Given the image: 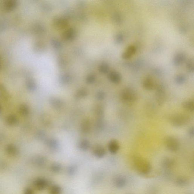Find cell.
Returning <instances> with one entry per match:
<instances>
[{"mask_svg": "<svg viewBox=\"0 0 194 194\" xmlns=\"http://www.w3.org/2000/svg\"><path fill=\"white\" fill-rule=\"evenodd\" d=\"M95 80V78L93 75L88 76L86 79V82L88 84H92Z\"/></svg>", "mask_w": 194, "mask_h": 194, "instance_id": "32", "label": "cell"}, {"mask_svg": "<svg viewBox=\"0 0 194 194\" xmlns=\"http://www.w3.org/2000/svg\"><path fill=\"white\" fill-rule=\"evenodd\" d=\"M143 85L145 89L148 91L152 90L156 88L157 86L153 78L151 76H148L145 78Z\"/></svg>", "mask_w": 194, "mask_h": 194, "instance_id": "6", "label": "cell"}, {"mask_svg": "<svg viewBox=\"0 0 194 194\" xmlns=\"http://www.w3.org/2000/svg\"><path fill=\"white\" fill-rule=\"evenodd\" d=\"M1 60H0V69H1Z\"/></svg>", "mask_w": 194, "mask_h": 194, "instance_id": "38", "label": "cell"}, {"mask_svg": "<svg viewBox=\"0 0 194 194\" xmlns=\"http://www.w3.org/2000/svg\"><path fill=\"white\" fill-rule=\"evenodd\" d=\"M106 94L102 91H99L96 95V98L99 100H102L105 98Z\"/></svg>", "mask_w": 194, "mask_h": 194, "instance_id": "30", "label": "cell"}, {"mask_svg": "<svg viewBox=\"0 0 194 194\" xmlns=\"http://www.w3.org/2000/svg\"><path fill=\"white\" fill-rule=\"evenodd\" d=\"M78 147L82 151H87L90 147V143L88 140L83 139L80 141L78 143Z\"/></svg>", "mask_w": 194, "mask_h": 194, "instance_id": "17", "label": "cell"}, {"mask_svg": "<svg viewBox=\"0 0 194 194\" xmlns=\"http://www.w3.org/2000/svg\"><path fill=\"white\" fill-rule=\"evenodd\" d=\"M183 108L188 111L192 112L194 110V102L193 100H189L185 101L182 104Z\"/></svg>", "mask_w": 194, "mask_h": 194, "instance_id": "18", "label": "cell"}, {"mask_svg": "<svg viewBox=\"0 0 194 194\" xmlns=\"http://www.w3.org/2000/svg\"><path fill=\"white\" fill-rule=\"evenodd\" d=\"M92 152L96 157L101 158L104 157L106 154L104 148L100 145H95L92 148Z\"/></svg>", "mask_w": 194, "mask_h": 194, "instance_id": "8", "label": "cell"}, {"mask_svg": "<svg viewBox=\"0 0 194 194\" xmlns=\"http://www.w3.org/2000/svg\"><path fill=\"white\" fill-rule=\"evenodd\" d=\"M186 60V56L184 53L178 52L173 57V63L176 66H180Z\"/></svg>", "mask_w": 194, "mask_h": 194, "instance_id": "9", "label": "cell"}, {"mask_svg": "<svg viewBox=\"0 0 194 194\" xmlns=\"http://www.w3.org/2000/svg\"><path fill=\"white\" fill-rule=\"evenodd\" d=\"M18 2L17 0H7L4 4V8L8 11H11L18 7Z\"/></svg>", "mask_w": 194, "mask_h": 194, "instance_id": "10", "label": "cell"}, {"mask_svg": "<svg viewBox=\"0 0 194 194\" xmlns=\"http://www.w3.org/2000/svg\"><path fill=\"white\" fill-rule=\"evenodd\" d=\"M88 95V92L87 90L83 88L78 91L76 96L78 98H83L87 97Z\"/></svg>", "mask_w": 194, "mask_h": 194, "instance_id": "24", "label": "cell"}, {"mask_svg": "<svg viewBox=\"0 0 194 194\" xmlns=\"http://www.w3.org/2000/svg\"><path fill=\"white\" fill-rule=\"evenodd\" d=\"M137 51L135 46L134 45H130L127 47L125 51L123 53L122 57L124 59H128L135 54Z\"/></svg>", "mask_w": 194, "mask_h": 194, "instance_id": "11", "label": "cell"}, {"mask_svg": "<svg viewBox=\"0 0 194 194\" xmlns=\"http://www.w3.org/2000/svg\"><path fill=\"white\" fill-rule=\"evenodd\" d=\"M109 69V68L108 65L107 64H102L100 66V71L102 73H106L108 72Z\"/></svg>", "mask_w": 194, "mask_h": 194, "instance_id": "29", "label": "cell"}, {"mask_svg": "<svg viewBox=\"0 0 194 194\" xmlns=\"http://www.w3.org/2000/svg\"><path fill=\"white\" fill-rule=\"evenodd\" d=\"M120 148L119 142L116 140H111L108 145L109 151L111 153L115 154L118 152Z\"/></svg>", "mask_w": 194, "mask_h": 194, "instance_id": "12", "label": "cell"}, {"mask_svg": "<svg viewBox=\"0 0 194 194\" xmlns=\"http://www.w3.org/2000/svg\"><path fill=\"white\" fill-rule=\"evenodd\" d=\"M115 183L116 187L121 188L125 186L126 181L125 178L123 177H119L116 178Z\"/></svg>", "mask_w": 194, "mask_h": 194, "instance_id": "19", "label": "cell"}, {"mask_svg": "<svg viewBox=\"0 0 194 194\" xmlns=\"http://www.w3.org/2000/svg\"><path fill=\"white\" fill-rule=\"evenodd\" d=\"M70 79L68 77V76H64L61 78V81L63 84H66L69 82Z\"/></svg>", "mask_w": 194, "mask_h": 194, "instance_id": "34", "label": "cell"}, {"mask_svg": "<svg viewBox=\"0 0 194 194\" xmlns=\"http://www.w3.org/2000/svg\"><path fill=\"white\" fill-rule=\"evenodd\" d=\"M25 194H33V191L30 189H27L25 191Z\"/></svg>", "mask_w": 194, "mask_h": 194, "instance_id": "37", "label": "cell"}, {"mask_svg": "<svg viewBox=\"0 0 194 194\" xmlns=\"http://www.w3.org/2000/svg\"><path fill=\"white\" fill-rule=\"evenodd\" d=\"M189 134L191 137H193L194 136V128L193 127H192L190 128L188 131Z\"/></svg>", "mask_w": 194, "mask_h": 194, "instance_id": "35", "label": "cell"}, {"mask_svg": "<svg viewBox=\"0 0 194 194\" xmlns=\"http://www.w3.org/2000/svg\"><path fill=\"white\" fill-rule=\"evenodd\" d=\"M91 124L89 120L85 119L82 121L80 126L81 131L85 134L87 133L90 129Z\"/></svg>", "mask_w": 194, "mask_h": 194, "instance_id": "16", "label": "cell"}, {"mask_svg": "<svg viewBox=\"0 0 194 194\" xmlns=\"http://www.w3.org/2000/svg\"><path fill=\"white\" fill-rule=\"evenodd\" d=\"M49 147L52 150H56L59 147V142L56 139L51 138L46 141Z\"/></svg>", "mask_w": 194, "mask_h": 194, "instance_id": "15", "label": "cell"}, {"mask_svg": "<svg viewBox=\"0 0 194 194\" xmlns=\"http://www.w3.org/2000/svg\"><path fill=\"white\" fill-rule=\"evenodd\" d=\"M164 145L169 151H178L180 147L179 141L175 137L173 136H168L164 140Z\"/></svg>", "mask_w": 194, "mask_h": 194, "instance_id": "5", "label": "cell"}, {"mask_svg": "<svg viewBox=\"0 0 194 194\" xmlns=\"http://www.w3.org/2000/svg\"><path fill=\"white\" fill-rule=\"evenodd\" d=\"M50 104L54 109L56 110L62 109L65 106L64 101L58 97H52L50 99Z\"/></svg>", "mask_w": 194, "mask_h": 194, "instance_id": "7", "label": "cell"}, {"mask_svg": "<svg viewBox=\"0 0 194 194\" xmlns=\"http://www.w3.org/2000/svg\"><path fill=\"white\" fill-rule=\"evenodd\" d=\"M124 40V35L121 33H118L115 36V43L117 44H121L123 43Z\"/></svg>", "mask_w": 194, "mask_h": 194, "instance_id": "26", "label": "cell"}, {"mask_svg": "<svg viewBox=\"0 0 194 194\" xmlns=\"http://www.w3.org/2000/svg\"><path fill=\"white\" fill-rule=\"evenodd\" d=\"M60 189L59 187H55L53 188L51 190V194H60Z\"/></svg>", "mask_w": 194, "mask_h": 194, "instance_id": "33", "label": "cell"}, {"mask_svg": "<svg viewBox=\"0 0 194 194\" xmlns=\"http://www.w3.org/2000/svg\"><path fill=\"white\" fill-rule=\"evenodd\" d=\"M35 185L39 189H43L46 186V182L43 179H38L35 182Z\"/></svg>", "mask_w": 194, "mask_h": 194, "instance_id": "27", "label": "cell"}, {"mask_svg": "<svg viewBox=\"0 0 194 194\" xmlns=\"http://www.w3.org/2000/svg\"><path fill=\"white\" fill-rule=\"evenodd\" d=\"M28 87L32 90L35 89L36 87L35 82L32 80H30L28 81Z\"/></svg>", "mask_w": 194, "mask_h": 194, "instance_id": "31", "label": "cell"}, {"mask_svg": "<svg viewBox=\"0 0 194 194\" xmlns=\"http://www.w3.org/2000/svg\"><path fill=\"white\" fill-rule=\"evenodd\" d=\"M75 35V32L72 29H69L64 33L63 37L65 39L70 40L73 39Z\"/></svg>", "mask_w": 194, "mask_h": 194, "instance_id": "23", "label": "cell"}, {"mask_svg": "<svg viewBox=\"0 0 194 194\" xmlns=\"http://www.w3.org/2000/svg\"><path fill=\"white\" fill-rule=\"evenodd\" d=\"M189 121V117L184 114H174L170 118L171 124L176 127H180L187 125Z\"/></svg>", "mask_w": 194, "mask_h": 194, "instance_id": "2", "label": "cell"}, {"mask_svg": "<svg viewBox=\"0 0 194 194\" xmlns=\"http://www.w3.org/2000/svg\"><path fill=\"white\" fill-rule=\"evenodd\" d=\"M180 31L181 32V33H186V31H187V28H186L185 26L181 27L180 29Z\"/></svg>", "mask_w": 194, "mask_h": 194, "instance_id": "36", "label": "cell"}, {"mask_svg": "<svg viewBox=\"0 0 194 194\" xmlns=\"http://www.w3.org/2000/svg\"><path fill=\"white\" fill-rule=\"evenodd\" d=\"M121 97L126 103L131 104L135 102L138 99V95L133 89L129 88H124L121 93Z\"/></svg>", "mask_w": 194, "mask_h": 194, "instance_id": "1", "label": "cell"}, {"mask_svg": "<svg viewBox=\"0 0 194 194\" xmlns=\"http://www.w3.org/2000/svg\"><path fill=\"white\" fill-rule=\"evenodd\" d=\"M110 81L115 84H118L121 81L122 77L120 73L116 71H112L109 73L108 75Z\"/></svg>", "mask_w": 194, "mask_h": 194, "instance_id": "13", "label": "cell"}, {"mask_svg": "<svg viewBox=\"0 0 194 194\" xmlns=\"http://www.w3.org/2000/svg\"><path fill=\"white\" fill-rule=\"evenodd\" d=\"M113 22L117 24H120L123 21L121 15L119 13H116L113 15L112 18Z\"/></svg>", "mask_w": 194, "mask_h": 194, "instance_id": "25", "label": "cell"}, {"mask_svg": "<svg viewBox=\"0 0 194 194\" xmlns=\"http://www.w3.org/2000/svg\"><path fill=\"white\" fill-rule=\"evenodd\" d=\"M174 164V161L172 158L166 157L164 159L162 164L164 168H169L171 167Z\"/></svg>", "mask_w": 194, "mask_h": 194, "instance_id": "21", "label": "cell"}, {"mask_svg": "<svg viewBox=\"0 0 194 194\" xmlns=\"http://www.w3.org/2000/svg\"><path fill=\"white\" fill-rule=\"evenodd\" d=\"M177 184L180 186H184L187 185L188 181L187 179L184 178H179L177 180Z\"/></svg>", "mask_w": 194, "mask_h": 194, "instance_id": "28", "label": "cell"}, {"mask_svg": "<svg viewBox=\"0 0 194 194\" xmlns=\"http://www.w3.org/2000/svg\"><path fill=\"white\" fill-rule=\"evenodd\" d=\"M186 80V77L183 74H178L175 77V82L177 84L179 85L183 84L185 83Z\"/></svg>", "mask_w": 194, "mask_h": 194, "instance_id": "20", "label": "cell"}, {"mask_svg": "<svg viewBox=\"0 0 194 194\" xmlns=\"http://www.w3.org/2000/svg\"><path fill=\"white\" fill-rule=\"evenodd\" d=\"M155 93V101L157 104L161 106L164 104L166 100V93L165 87L163 84H159L157 86Z\"/></svg>", "mask_w": 194, "mask_h": 194, "instance_id": "4", "label": "cell"}, {"mask_svg": "<svg viewBox=\"0 0 194 194\" xmlns=\"http://www.w3.org/2000/svg\"><path fill=\"white\" fill-rule=\"evenodd\" d=\"M67 21L63 18H59L56 19L54 21V25L56 29H64L67 25Z\"/></svg>", "mask_w": 194, "mask_h": 194, "instance_id": "14", "label": "cell"}, {"mask_svg": "<svg viewBox=\"0 0 194 194\" xmlns=\"http://www.w3.org/2000/svg\"><path fill=\"white\" fill-rule=\"evenodd\" d=\"M194 60L193 58H190L188 60L186 63V68L189 73H193L194 70Z\"/></svg>", "mask_w": 194, "mask_h": 194, "instance_id": "22", "label": "cell"}, {"mask_svg": "<svg viewBox=\"0 0 194 194\" xmlns=\"http://www.w3.org/2000/svg\"><path fill=\"white\" fill-rule=\"evenodd\" d=\"M134 162L136 167L142 174H146L151 170V164L143 158L135 157L134 158Z\"/></svg>", "mask_w": 194, "mask_h": 194, "instance_id": "3", "label": "cell"}]
</instances>
